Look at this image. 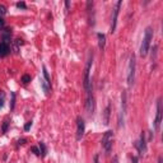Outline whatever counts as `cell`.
I'll return each mask as SVG.
<instances>
[{
    "label": "cell",
    "instance_id": "6da1fadb",
    "mask_svg": "<svg viewBox=\"0 0 163 163\" xmlns=\"http://www.w3.org/2000/svg\"><path fill=\"white\" fill-rule=\"evenodd\" d=\"M153 40V28L152 27H147L145 28V33H144V38L140 46V56L145 58L149 52V47H150V42Z\"/></svg>",
    "mask_w": 163,
    "mask_h": 163
},
{
    "label": "cell",
    "instance_id": "7a4b0ae2",
    "mask_svg": "<svg viewBox=\"0 0 163 163\" xmlns=\"http://www.w3.org/2000/svg\"><path fill=\"white\" fill-rule=\"evenodd\" d=\"M134 82H135V55L131 54L127 66V86L133 87Z\"/></svg>",
    "mask_w": 163,
    "mask_h": 163
},
{
    "label": "cell",
    "instance_id": "3957f363",
    "mask_svg": "<svg viewBox=\"0 0 163 163\" xmlns=\"http://www.w3.org/2000/svg\"><path fill=\"white\" fill-rule=\"evenodd\" d=\"M112 143H114V131L107 130L102 136V148L104 149L106 153H110L112 149Z\"/></svg>",
    "mask_w": 163,
    "mask_h": 163
},
{
    "label": "cell",
    "instance_id": "277c9868",
    "mask_svg": "<svg viewBox=\"0 0 163 163\" xmlns=\"http://www.w3.org/2000/svg\"><path fill=\"white\" fill-rule=\"evenodd\" d=\"M121 5H122V1H121V0H119V1L115 4L114 14H112V20H111V28H110V32H111V33H114V32L116 31V26H117V17H119Z\"/></svg>",
    "mask_w": 163,
    "mask_h": 163
},
{
    "label": "cell",
    "instance_id": "5b68a950",
    "mask_svg": "<svg viewBox=\"0 0 163 163\" xmlns=\"http://www.w3.org/2000/svg\"><path fill=\"white\" fill-rule=\"evenodd\" d=\"M161 122H162V98H158V101H157V115H155V120H154L155 131H159Z\"/></svg>",
    "mask_w": 163,
    "mask_h": 163
},
{
    "label": "cell",
    "instance_id": "8992f818",
    "mask_svg": "<svg viewBox=\"0 0 163 163\" xmlns=\"http://www.w3.org/2000/svg\"><path fill=\"white\" fill-rule=\"evenodd\" d=\"M84 131H86V122L82 116H78L76 119V139L80 140L84 135Z\"/></svg>",
    "mask_w": 163,
    "mask_h": 163
},
{
    "label": "cell",
    "instance_id": "52a82bcc",
    "mask_svg": "<svg viewBox=\"0 0 163 163\" xmlns=\"http://www.w3.org/2000/svg\"><path fill=\"white\" fill-rule=\"evenodd\" d=\"M136 148L139 150V154H140V155L147 152V143H145V133H144V131H141V134H140V139H139V141L136 143Z\"/></svg>",
    "mask_w": 163,
    "mask_h": 163
},
{
    "label": "cell",
    "instance_id": "ba28073f",
    "mask_svg": "<svg viewBox=\"0 0 163 163\" xmlns=\"http://www.w3.org/2000/svg\"><path fill=\"white\" fill-rule=\"evenodd\" d=\"M10 52V47L9 44H5V42H0V58H4Z\"/></svg>",
    "mask_w": 163,
    "mask_h": 163
},
{
    "label": "cell",
    "instance_id": "9c48e42d",
    "mask_svg": "<svg viewBox=\"0 0 163 163\" xmlns=\"http://www.w3.org/2000/svg\"><path fill=\"white\" fill-rule=\"evenodd\" d=\"M110 114H111V104L108 103L107 107L104 108V114H103V124L108 125L110 124Z\"/></svg>",
    "mask_w": 163,
    "mask_h": 163
},
{
    "label": "cell",
    "instance_id": "30bf717a",
    "mask_svg": "<svg viewBox=\"0 0 163 163\" xmlns=\"http://www.w3.org/2000/svg\"><path fill=\"white\" fill-rule=\"evenodd\" d=\"M97 37H98V47H100V50H103L104 46H106V36L103 33H97Z\"/></svg>",
    "mask_w": 163,
    "mask_h": 163
},
{
    "label": "cell",
    "instance_id": "8fae6325",
    "mask_svg": "<svg viewBox=\"0 0 163 163\" xmlns=\"http://www.w3.org/2000/svg\"><path fill=\"white\" fill-rule=\"evenodd\" d=\"M126 104H127V102H126V90H122V94H121V107H122V114L125 115L126 114Z\"/></svg>",
    "mask_w": 163,
    "mask_h": 163
},
{
    "label": "cell",
    "instance_id": "7c38bea8",
    "mask_svg": "<svg viewBox=\"0 0 163 163\" xmlns=\"http://www.w3.org/2000/svg\"><path fill=\"white\" fill-rule=\"evenodd\" d=\"M41 87H42V89H44V92H45V94L46 96H50V90H51V87L45 82L44 79H41Z\"/></svg>",
    "mask_w": 163,
    "mask_h": 163
},
{
    "label": "cell",
    "instance_id": "4fadbf2b",
    "mask_svg": "<svg viewBox=\"0 0 163 163\" xmlns=\"http://www.w3.org/2000/svg\"><path fill=\"white\" fill-rule=\"evenodd\" d=\"M42 70H44V78H45V82L51 87V79H50V75H48V72H47V69H46V66H42Z\"/></svg>",
    "mask_w": 163,
    "mask_h": 163
},
{
    "label": "cell",
    "instance_id": "5bb4252c",
    "mask_svg": "<svg viewBox=\"0 0 163 163\" xmlns=\"http://www.w3.org/2000/svg\"><path fill=\"white\" fill-rule=\"evenodd\" d=\"M40 153H41L42 157H46V154H47V149H46V145H45L44 141H40Z\"/></svg>",
    "mask_w": 163,
    "mask_h": 163
},
{
    "label": "cell",
    "instance_id": "9a60e30c",
    "mask_svg": "<svg viewBox=\"0 0 163 163\" xmlns=\"http://www.w3.org/2000/svg\"><path fill=\"white\" fill-rule=\"evenodd\" d=\"M9 120L5 119L4 120V122H3V129H1V131H3V134H5L6 131H8V127H9Z\"/></svg>",
    "mask_w": 163,
    "mask_h": 163
},
{
    "label": "cell",
    "instance_id": "2e32d148",
    "mask_svg": "<svg viewBox=\"0 0 163 163\" xmlns=\"http://www.w3.org/2000/svg\"><path fill=\"white\" fill-rule=\"evenodd\" d=\"M23 44V41L22 40H15L14 41V52L15 54H18L19 52V46Z\"/></svg>",
    "mask_w": 163,
    "mask_h": 163
},
{
    "label": "cell",
    "instance_id": "e0dca14e",
    "mask_svg": "<svg viewBox=\"0 0 163 163\" xmlns=\"http://www.w3.org/2000/svg\"><path fill=\"white\" fill-rule=\"evenodd\" d=\"M10 96H12V101H10V110L13 111V110H14V107H15V93H14V92H12V93H10Z\"/></svg>",
    "mask_w": 163,
    "mask_h": 163
},
{
    "label": "cell",
    "instance_id": "ac0fdd59",
    "mask_svg": "<svg viewBox=\"0 0 163 163\" xmlns=\"http://www.w3.org/2000/svg\"><path fill=\"white\" fill-rule=\"evenodd\" d=\"M157 48H158V46L154 45V46H153V52H152V61H155V60H157Z\"/></svg>",
    "mask_w": 163,
    "mask_h": 163
},
{
    "label": "cell",
    "instance_id": "d6986e66",
    "mask_svg": "<svg viewBox=\"0 0 163 163\" xmlns=\"http://www.w3.org/2000/svg\"><path fill=\"white\" fill-rule=\"evenodd\" d=\"M22 82H23L24 84L30 83V82H31V75H28V74H24L23 76H22Z\"/></svg>",
    "mask_w": 163,
    "mask_h": 163
},
{
    "label": "cell",
    "instance_id": "ffe728a7",
    "mask_svg": "<svg viewBox=\"0 0 163 163\" xmlns=\"http://www.w3.org/2000/svg\"><path fill=\"white\" fill-rule=\"evenodd\" d=\"M4 106V92L0 90V108Z\"/></svg>",
    "mask_w": 163,
    "mask_h": 163
},
{
    "label": "cell",
    "instance_id": "44dd1931",
    "mask_svg": "<svg viewBox=\"0 0 163 163\" xmlns=\"http://www.w3.org/2000/svg\"><path fill=\"white\" fill-rule=\"evenodd\" d=\"M17 6H18V8H22V9H26V8H27V5H26L24 1H19V3H17Z\"/></svg>",
    "mask_w": 163,
    "mask_h": 163
},
{
    "label": "cell",
    "instance_id": "7402d4cb",
    "mask_svg": "<svg viewBox=\"0 0 163 163\" xmlns=\"http://www.w3.org/2000/svg\"><path fill=\"white\" fill-rule=\"evenodd\" d=\"M0 14H6V8H5V5H3V4H0Z\"/></svg>",
    "mask_w": 163,
    "mask_h": 163
},
{
    "label": "cell",
    "instance_id": "603a6c76",
    "mask_svg": "<svg viewBox=\"0 0 163 163\" xmlns=\"http://www.w3.org/2000/svg\"><path fill=\"white\" fill-rule=\"evenodd\" d=\"M31 150H32V152H33L36 155H40V154H41V153H40V149L37 148V147H32V148H31Z\"/></svg>",
    "mask_w": 163,
    "mask_h": 163
},
{
    "label": "cell",
    "instance_id": "cb8c5ba5",
    "mask_svg": "<svg viewBox=\"0 0 163 163\" xmlns=\"http://www.w3.org/2000/svg\"><path fill=\"white\" fill-rule=\"evenodd\" d=\"M31 126H32V121H28V122L24 125V130H26V131H28V130L31 129Z\"/></svg>",
    "mask_w": 163,
    "mask_h": 163
},
{
    "label": "cell",
    "instance_id": "d4e9b609",
    "mask_svg": "<svg viewBox=\"0 0 163 163\" xmlns=\"http://www.w3.org/2000/svg\"><path fill=\"white\" fill-rule=\"evenodd\" d=\"M24 143H26V139H19L18 140V145H23Z\"/></svg>",
    "mask_w": 163,
    "mask_h": 163
},
{
    "label": "cell",
    "instance_id": "484cf974",
    "mask_svg": "<svg viewBox=\"0 0 163 163\" xmlns=\"http://www.w3.org/2000/svg\"><path fill=\"white\" fill-rule=\"evenodd\" d=\"M131 161H133V163H139V159H138L136 155H134L133 158H131Z\"/></svg>",
    "mask_w": 163,
    "mask_h": 163
},
{
    "label": "cell",
    "instance_id": "4316f807",
    "mask_svg": "<svg viewBox=\"0 0 163 163\" xmlns=\"http://www.w3.org/2000/svg\"><path fill=\"white\" fill-rule=\"evenodd\" d=\"M94 163H100V157H98V154L94 155Z\"/></svg>",
    "mask_w": 163,
    "mask_h": 163
},
{
    "label": "cell",
    "instance_id": "83f0119b",
    "mask_svg": "<svg viewBox=\"0 0 163 163\" xmlns=\"http://www.w3.org/2000/svg\"><path fill=\"white\" fill-rule=\"evenodd\" d=\"M3 28H4V20L0 18V31L3 30Z\"/></svg>",
    "mask_w": 163,
    "mask_h": 163
},
{
    "label": "cell",
    "instance_id": "f1b7e54d",
    "mask_svg": "<svg viewBox=\"0 0 163 163\" xmlns=\"http://www.w3.org/2000/svg\"><path fill=\"white\" fill-rule=\"evenodd\" d=\"M112 163H119V158H117L116 155H115V157L112 158Z\"/></svg>",
    "mask_w": 163,
    "mask_h": 163
},
{
    "label": "cell",
    "instance_id": "f546056e",
    "mask_svg": "<svg viewBox=\"0 0 163 163\" xmlns=\"http://www.w3.org/2000/svg\"><path fill=\"white\" fill-rule=\"evenodd\" d=\"M65 6H66V9H69L70 8V1H65Z\"/></svg>",
    "mask_w": 163,
    "mask_h": 163
},
{
    "label": "cell",
    "instance_id": "4dcf8cb0",
    "mask_svg": "<svg viewBox=\"0 0 163 163\" xmlns=\"http://www.w3.org/2000/svg\"><path fill=\"white\" fill-rule=\"evenodd\" d=\"M158 163H163V158H162V155H159V157H158Z\"/></svg>",
    "mask_w": 163,
    "mask_h": 163
}]
</instances>
